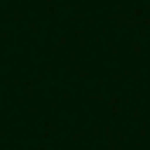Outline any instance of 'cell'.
Returning a JSON list of instances; mask_svg holds the SVG:
<instances>
[]
</instances>
